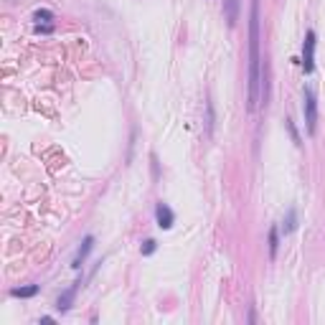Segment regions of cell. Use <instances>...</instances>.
I'll list each match as a JSON object with an SVG mask.
<instances>
[{
  "instance_id": "9",
  "label": "cell",
  "mask_w": 325,
  "mask_h": 325,
  "mask_svg": "<svg viewBox=\"0 0 325 325\" xmlns=\"http://www.w3.org/2000/svg\"><path fill=\"white\" fill-rule=\"evenodd\" d=\"M38 292V285H31V287H16V290H11V295L13 297H33Z\"/></svg>"
},
{
  "instance_id": "4",
  "label": "cell",
  "mask_w": 325,
  "mask_h": 325,
  "mask_svg": "<svg viewBox=\"0 0 325 325\" xmlns=\"http://www.w3.org/2000/svg\"><path fill=\"white\" fill-rule=\"evenodd\" d=\"M155 221H157V226H160V229H171V226H173V221H176V214L171 211V206H168V204H162V201H160V204L155 206Z\"/></svg>"
},
{
  "instance_id": "3",
  "label": "cell",
  "mask_w": 325,
  "mask_h": 325,
  "mask_svg": "<svg viewBox=\"0 0 325 325\" xmlns=\"http://www.w3.org/2000/svg\"><path fill=\"white\" fill-rule=\"evenodd\" d=\"M302 69H305V74L315 71V31L305 33V41H302Z\"/></svg>"
},
{
  "instance_id": "1",
  "label": "cell",
  "mask_w": 325,
  "mask_h": 325,
  "mask_svg": "<svg viewBox=\"0 0 325 325\" xmlns=\"http://www.w3.org/2000/svg\"><path fill=\"white\" fill-rule=\"evenodd\" d=\"M262 56H259V0H252L249 11V92H247V109L254 112L259 97H264L262 84Z\"/></svg>"
},
{
  "instance_id": "12",
  "label": "cell",
  "mask_w": 325,
  "mask_h": 325,
  "mask_svg": "<svg viewBox=\"0 0 325 325\" xmlns=\"http://www.w3.org/2000/svg\"><path fill=\"white\" fill-rule=\"evenodd\" d=\"M33 18H36L38 23H41V21L46 23V21H51V18H54V13H51V11H36V16H33Z\"/></svg>"
},
{
  "instance_id": "5",
  "label": "cell",
  "mask_w": 325,
  "mask_h": 325,
  "mask_svg": "<svg viewBox=\"0 0 325 325\" xmlns=\"http://www.w3.org/2000/svg\"><path fill=\"white\" fill-rule=\"evenodd\" d=\"M239 0H224V16H226V23L234 28L236 21H239Z\"/></svg>"
},
{
  "instance_id": "2",
  "label": "cell",
  "mask_w": 325,
  "mask_h": 325,
  "mask_svg": "<svg viewBox=\"0 0 325 325\" xmlns=\"http://www.w3.org/2000/svg\"><path fill=\"white\" fill-rule=\"evenodd\" d=\"M302 114H305L307 135H315V130H317V99H315L310 87L302 89Z\"/></svg>"
},
{
  "instance_id": "7",
  "label": "cell",
  "mask_w": 325,
  "mask_h": 325,
  "mask_svg": "<svg viewBox=\"0 0 325 325\" xmlns=\"http://www.w3.org/2000/svg\"><path fill=\"white\" fill-rule=\"evenodd\" d=\"M74 295H76V285H74V287H69V290H66V292H64V295L59 297L56 307H59L61 312H66V310L71 307V302H74Z\"/></svg>"
},
{
  "instance_id": "11",
  "label": "cell",
  "mask_w": 325,
  "mask_h": 325,
  "mask_svg": "<svg viewBox=\"0 0 325 325\" xmlns=\"http://www.w3.org/2000/svg\"><path fill=\"white\" fill-rule=\"evenodd\" d=\"M285 127L290 130V135H292V142L300 147V145H302V140H300V135H297V130H295V122H292V119H285Z\"/></svg>"
},
{
  "instance_id": "10",
  "label": "cell",
  "mask_w": 325,
  "mask_h": 325,
  "mask_svg": "<svg viewBox=\"0 0 325 325\" xmlns=\"http://www.w3.org/2000/svg\"><path fill=\"white\" fill-rule=\"evenodd\" d=\"M295 226H297V214H295V209H290L287 211V221H285V234H292Z\"/></svg>"
},
{
  "instance_id": "6",
  "label": "cell",
  "mask_w": 325,
  "mask_h": 325,
  "mask_svg": "<svg viewBox=\"0 0 325 325\" xmlns=\"http://www.w3.org/2000/svg\"><path fill=\"white\" fill-rule=\"evenodd\" d=\"M92 247H94V236H84V241H82V247H79V252H76V257H74V269H79L82 267V262L87 259V254L92 252Z\"/></svg>"
},
{
  "instance_id": "8",
  "label": "cell",
  "mask_w": 325,
  "mask_h": 325,
  "mask_svg": "<svg viewBox=\"0 0 325 325\" xmlns=\"http://www.w3.org/2000/svg\"><path fill=\"white\" fill-rule=\"evenodd\" d=\"M277 249H279V229L272 226L269 229V257H277Z\"/></svg>"
},
{
  "instance_id": "13",
  "label": "cell",
  "mask_w": 325,
  "mask_h": 325,
  "mask_svg": "<svg viewBox=\"0 0 325 325\" xmlns=\"http://www.w3.org/2000/svg\"><path fill=\"white\" fill-rule=\"evenodd\" d=\"M155 247H157V244H155V239H147V241L142 244V254H152V252H155Z\"/></svg>"
}]
</instances>
